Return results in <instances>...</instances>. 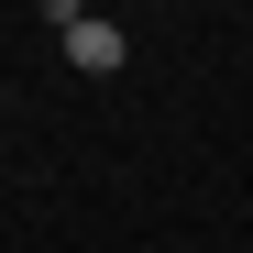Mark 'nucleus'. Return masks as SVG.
<instances>
[{"label":"nucleus","instance_id":"obj_1","mask_svg":"<svg viewBox=\"0 0 253 253\" xmlns=\"http://www.w3.org/2000/svg\"><path fill=\"white\" fill-rule=\"evenodd\" d=\"M66 66L77 77H110L121 66V22H66Z\"/></svg>","mask_w":253,"mask_h":253}]
</instances>
